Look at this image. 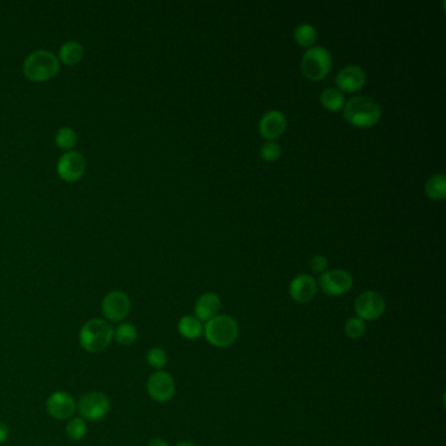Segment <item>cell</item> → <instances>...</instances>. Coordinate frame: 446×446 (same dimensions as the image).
I'll return each mask as SVG.
<instances>
[{"label":"cell","mask_w":446,"mask_h":446,"mask_svg":"<svg viewBox=\"0 0 446 446\" xmlns=\"http://www.w3.org/2000/svg\"><path fill=\"white\" fill-rule=\"evenodd\" d=\"M343 118L353 128H369L378 123L383 116L381 105L368 96H353L343 107Z\"/></svg>","instance_id":"1"},{"label":"cell","mask_w":446,"mask_h":446,"mask_svg":"<svg viewBox=\"0 0 446 446\" xmlns=\"http://www.w3.org/2000/svg\"><path fill=\"white\" fill-rule=\"evenodd\" d=\"M114 328L104 318H91L79 330L80 347L88 353H101L113 341Z\"/></svg>","instance_id":"2"},{"label":"cell","mask_w":446,"mask_h":446,"mask_svg":"<svg viewBox=\"0 0 446 446\" xmlns=\"http://www.w3.org/2000/svg\"><path fill=\"white\" fill-rule=\"evenodd\" d=\"M61 71V62L58 56L50 50H34L29 54L24 63L22 72L28 80L33 83L49 82Z\"/></svg>","instance_id":"3"},{"label":"cell","mask_w":446,"mask_h":446,"mask_svg":"<svg viewBox=\"0 0 446 446\" xmlns=\"http://www.w3.org/2000/svg\"><path fill=\"white\" fill-rule=\"evenodd\" d=\"M203 334L213 347L226 348L238 338V323L231 316L217 314L206 322L203 326Z\"/></svg>","instance_id":"4"},{"label":"cell","mask_w":446,"mask_h":446,"mask_svg":"<svg viewBox=\"0 0 446 446\" xmlns=\"http://www.w3.org/2000/svg\"><path fill=\"white\" fill-rule=\"evenodd\" d=\"M332 66V58L329 49L321 45H314L305 50L301 58V71L312 82H319L329 75Z\"/></svg>","instance_id":"5"},{"label":"cell","mask_w":446,"mask_h":446,"mask_svg":"<svg viewBox=\"0 0 446 446\" xmlns=\"http://www.w3.org/2000/svg\"><path fill=\"white\" fill-rule=\"evenodd\" d=\"M110 408L112 402L107 394L102 392H89L77 401L76 413L85 422H98L110 413Z\"/></svg>","instance_id":"6"},{"label":"cell","mask_w":446,"mask_h":446,"mask_svg":"<svg viewBox=\"0 0 446 446\" xmlns=\"http://www.w3.org/2000/svg\"><path fill=\"white\" fill-rule=\"evenodd\" d=\"M131 300L128 293L119 289L110 291L101 301V313L104 319L113 323H121L128 319L131 313Z\"/></svg>","instance_id":"7"},{"label":"cell","mask_w":446,"mask_h":446,"mask_svg":"<svg viewBox=\"0 0 446 446\" xmlns=\"http://www.w3.org/2000/svg\"><path fill=\"white\" fill-rule=\"evenodd\" d=\"M317 284L328 296H343L350 292L353 286V277L347 270L332 268L321 274Z\"/></svg>","instance_id":"8"},{"label":"cell","mask_w":446,"mask_h":446,"mask_svg":"<svg viewBox=\"0 0 446 446\" xmlns=\"http://www.w3.org/2000/svg\"><path fill=\"white\" fill-rule=\"evenodd\" d=\"M86 171V160L77 151H68L58 159L56 173L61 180L68 183L80 181Z\"/></svg>","instance_id":"9"},{"label":"cell","mask_w":446,"mask_h":446,"mask_svg":"<svg viewBox=\"0 0 446 446\" xmlns=\"http://www.w3.org/2000/svg\"><path fill=\"white\" fill-rule=\"evenodd\" d=\"M386 309V301L376 291H365L355 300V312L359 318L365 321L378 319Z\"/></svg>","instance_id":"10"},{"label":"cell","mask_w":446,"mask_h":446,"mask_svg":"<svg viewBox=\"0 0 446 446\" xmlns=\"http://www.w3.org/2000/svg\"><path fill=\"white\" fill-rule=\"evenodd\" d=\"M147 393L157 403H167L176 393V383L169 373L156 371L147 380Z\"/></svg>","instance_id":"11"},{"label":"cell","mask_w":446,"mask_h":446,"mask_svg":"<svg viewBox=\"0 0 446 446\" xmlns=\"http://www.w3.org/2000/svg\"><path fill=\"white\" fill-rule=\"evenodd\" d=\"M77 401L67 392H54L46 399V411L55 420H68L74 416Z\"/></svg>","instance_id":"12"},{"label":"cell","mask_w":446,"mask_h":446,"mask_svg":"<svg viewBox=\"0 0 446 446\" xmlns=\"http://www.w3.org/2000/svg\"><path fill=\"white\" fill-rule=\"evenodd\" d=\"M367 83V72L362 66H344L335 76V84L340 92H357Z\"/></svg>","instance_id":"13"},{"label":"cell","mask_w":446,"mask_h":446,"mask_svg":"<svg viewBox=\"0 0 446 446\" xmlns=\"http://www.w3.org/2000/svg\"><path fill=\"white\" fill-rule=\"evenodd\" d=\"M258 130L266 140H275L280 138L287 130V117L283 112L272 109L266 112L259 119Z\"/></svg>","instance_id":"14"},{"label":"cell","mask_w":446,"mask_h":446,"mask_svg":"<svg viewBox=\"0 0 446 446\" xmlns=\"http://www.w3.org/2000/svg\"><path fill=\"white\" fill-rule=\"evenodd\" d=\"M288 292H289V296L296 302L305 304L316 298L318 292V284L312 275L301 274L292 279V282L289 283Z\"/></svg>","instance_id":"15"},{"label":"cell","mask_w":446,"mask_h":446,"mask_svg":"<svg viewBox=\"0 0 446 446\" xmlns=\"http://www.w3.org/2000/svg\"><path fill=\"white\" fill-rule=\"evenodd\" d=\"M222 308V300L219 295L215 292H206L197 298L195 305H194V313L195 317L201 322H207L210 319L217 316L219 310Z\"/></svg>","instance_id":"16"},{"label":"cell","mask_w":446,"mask_h":446,"mask_svg":"<svg viewBox=\"0 0 446 446\" xmlns=\"http://www.w3.org/2000/svg\"><path fill=\"white\" fill-rule=\"evenodd\" d=\"M83 58H84V46L77 41L64 43L58 53V59L61 64L64 66H76L83 61Z\"/></svg>","instance_id":"17"},{"label":"cell","mask_w":446,"mask_h":446,"mask_svg":"<svg viewBox=\"0 0 446 446\" xmlns=\"http://www.w3.org/2000/svg\"><path fill=\"white\" fill-rule=\"evenodd\" d=\"M319 101L321 105L330 112H339L346 104L343 92H340L335 86L325 88L319 96Z\"/></svg>","instance_id":"18"},{"label":"cell","mask_w":446,"mask_h":446,"mask_svg":"<svg viewBox=\"0 0 446 446\" xmlns=\"http://www.w3.org/2000/svg\"><path fill=\"white\" fill-rule=\"evenodd\" d=\"M425 194L432 201H444L446 195V177L444 173L431 176L424 186Z\"/></svg>","instance_id":"19"},{"label":"cell","mask_w":446,"mask_h":446,"mask_svg":"<svg viewBox=\"0 0 446 446\" xmlns=\"http://www.w3.org/2000/svg\"><path fill=\"white\" fill-rule=\"evenodd\" d=\"M293 37H295V41L300 46L309 49V47L314 46V43H317L318 33H317V29L314 28V25H312L309 22H301L295 28Z\"/></svg>","instance_id":"20"},{"label":"cell","mask_w":446,"mask_h":446,"mask_svg":"<svg viewBox=\"0 0 446 446\" xmlns=\"http://www.w3.org/2000/svg\"><path fill=\"white\" fill-rule=\"evenodd\" d=\"M178 332L186 339H198L203 334V325L195 316H185L178 322Z\"/></svg>","instance_id":"21"},{"label":"cell","mask_w":446,"mask_h":446,"mask_svg":"<svg viewBox=\"0 0 446 446\" xmlns=\"http://www.w3.org/2000/svg\"><path fill=\"white\" fill-rule=\"evenodd\" d=\"M138 339V329L134 323L131 322H121L118 323L117 328H114V337L113 340H116L121 346H131Z\"/></svg>","instance_id":"22"},{"label":"cell","mask_w":446,"mask_h":446,"mask_svg":"<svg viewBox=\"0 0 446 446\" xmlns=\"http://www.w3.org/2000/svg\"><path fill=\"white\" fill-rule=\"evenodd\" d=\"M54 141L58 146V148L62 149L64 152L74 151L75 146L77 144V134L74 128L63 126L58 128V131L55 132Z\"/></svg>","instance_id":"23"},{"label":"cell","mask_w":446,"mask_h":446,"mask_svg":"<svg viewBox=\"0 0 446 446\" xmlns=\"http://www.w3.org/2000/svg\"><path fill=\"white\" fill-rule=\"evenodd\" d=\"M66 436L72 440V441H80L83 440L86 432H88V425L83 417L80 416H72L68 419V423L66 424Z\"/></svg>","instance_id":"24"},{"label":"cell","mask_w":446,"mask_h":446,"mask_svg":"<svg viewBox=\"0 0 446 446\" xmlns=\"http://www.w3.org/2000/svg\"><path fill=\"white\" fill-rule=\"evenodd\" d=\"M365 322L359 317H351L344 323V332L350 339H360L365 335Z\"/></svg>","instance_id":"25"},{"label":"cell","mask_w":446,"mask_h":446,"mask_svg":"<svg viewBox=\"0 0 446 446\" xmlns=\"http://www.w3.org/2000/svg\"><path fill=\"white\" fill-rule=\"evenodd\" d=\"M146 359L151 368H153L155 371H161L168 362V355L161 347H152L147 352Z\"/></svg>","instance_id":"26"},{"label":"cell","mask_w":446,"mask_h":446,"mask_svg":"<svg viewBox=\"0 0 446 446\" xmlns=\"http://www.w3.org/2000/svg\"><path fill=\"white\" fill-rule=\"evenodd\" d=\"M261 157L267 162H274L282 156V146L275 140H266L261 146Z\"/></svg>","instance_id":"27"},{"label":"cell","mask_w":446,"mask_h":446,"mask_svg":"<svg viewBox=\"0 0 446 446\" xmlns=\"http://www.w3.org/2000/svg\"><path fill=\"white\" fill-rule=\"evenodd\" d=\"M328 266H329V261L325 255L316 254L312 259H310V268L314 271V272H325L328 270Z\"/></svg>","instance_id":"28"},{"label":"cell","mask_w":446,"mask_h":446,"mask_svg":"<svg viewBox=\"0 0 446 446\" xmlns=\"http://www.w3.org/2000/svg\"><path fill=\"white\" fill-rule=\"evenodd\" d=\"M10 437V428L4 422L0 420V444H4Z\"/></svg>","instance_id":"29"},{"label":"cell","mask_w":446,"mask_h":446,"mask_svg":"<svg viewBox=\"0 0 446 446\" xmlns=\"http://www.w3.org/2000/svg\"><path fill=\"white\" fill-rule=\"evenodd\" d=\"M147 446H169V444L164 438L156 437V438H152Z\"/></svg>","instance_id":"30"},{"label":"cell","mask_w":446,"mask_h":446,"mask_svg":"<svg viewBox=\"0 0 446 446\" xmlns=\"http://www.w3.org/2000/svg\"><path fill=\"white\" fill-rule=\"evenodd\" d=\"M176 446H198L195 445L194 443H190V441H181V443H178Z\"/></svg>","instance_id":"31"}]
</instances>
